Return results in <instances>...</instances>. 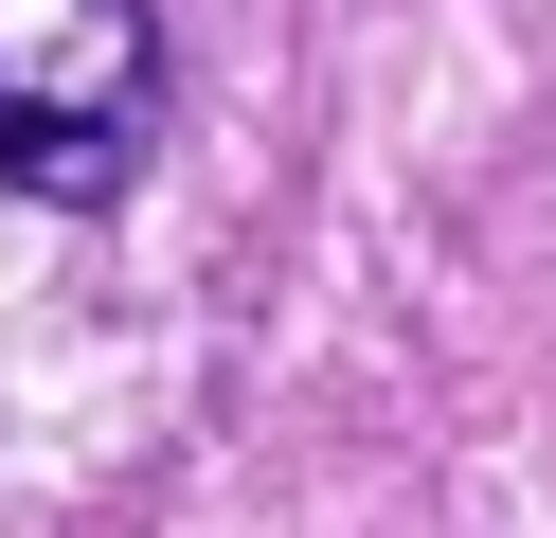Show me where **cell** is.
Listing matches in <instances>:
<instances>
[{"label": "cell", "instance_id": "obj_1", "mask_svg": "<svg viewBox=\"0 0 556 538\" xmlns=\"http://www.w3.org/2000/svg\"><path fill=\"white\" fill-rule=\"evenodd\" d=\"M162 162V0H0V198L109 215Z\"/></svg>", "mask_w": 556, "mask_h": 538}]
</instances>
